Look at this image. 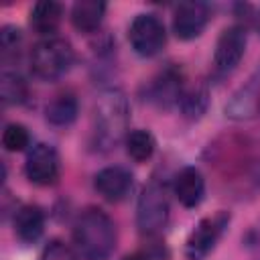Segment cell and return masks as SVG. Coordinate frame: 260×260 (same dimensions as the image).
Here are the masks:
<instances>
[{
	"mask_svg": "<svg viewBox=\"0 0 260 260\" xmlns=\"http://www.w3.org/2000/svg\"><path fill=\"white\" fill-rule=\"evenodd\" d=\"M130 122V106L122 89L110 87L100 93L93 106V142L102 150L114 148L126 138Z\"/></svg>",
	"mask_w": 260,
	"mask_h": 260,
	"instance_id": "obj_1",
	"label": "cell"
},
{
	"mask_svg": "<svg viewBox=\"0 0 260 260\" xmlns=\"http://www.w3.org/2000/svg\"><path fill=\"white\" fill-rule=\"evenodd\" d=\"M73 240L85 260H108L116 248V223L100 207H87L73 225Z\"/></svg>",
	"mask_w": 260,
	"mask_h": 260,
	"instance_id": "obj_2",
	"label": "cell"
},
{
	"mask_svg": "<svg viewBox=\"0 0 260 260\" xmlns=\"http://www.w3.org/2000/svg\"><path fill=\"white\" fill-rule=\"evenodd\" d=\"M75 53L69 41L61 37H49L39 41L30 51V69L43 81L61 79L73 65Z\"/></svg>",
	"mask_w": 260,
	"mask_h": 260,
	"instance_id": "obj_3",
	"label": "cell"
},
{
	"mask_svg": "<svg viewBox=\"0 0 260 260\" xmlns=\"http://www.w3.org/2000/svg\"><path fill=\"white\" fill-rule=\"evenodd\" d=\"M169 221V197L160 183L150 181L144 185L138 205H136V223L138 230L146 236L158 234Z\"/></svg>",
	"mask_w": 260,
	"mask_h": 260,
	"instance_id": "obj_4",
	"label": "cell"
},
{
	"mask_svg": "<svg viewBox=\"0 0 260 260\" xmlns=\"http://www.w3.org/2000/svg\"><path fill=\"white\" fill-rule=\"evenodd\" d=\"M128 41L134 53L140 57L158 55L167 43V30L162 20L152 12L136 14L128 26Z\"/></svg>",
	"mask_w": 260,
	"mask_h": 260,
	"instance_id": "obj_5",
	"label": "cell"
},
{
	"mask_svg": "<svg viewBox=\"0 0 260 260\" xmlns=\"http://www.w3.org/2000/svg\"><path fill=\"white\" fill-rule=\"evenodd\" d=\"M230 223V213L217 211L211 217H203L187 236L185 242V258L187 260H205L209 252L215 248L223 230Z\"/></svg>",
	"mask_w": 260,
	"mask_h": 260,
	"instance_id": "obj_6",
	"label": "cell"
},
{
	"mask_svg": "<svg viewBox=\"0 0 260 260\" xmlns=\"http://www.w3.org/2000/svg\"><path fill=\"white\" fill-rule=\"evenodd\" d=\"M246 45H248V32L242 24H232L223 28V32L219 35L215 43V51H213L215 71L221 75L232 73L240 65L246 53Z\"/></svg>",
	"mask_w": 260,
	"mask_h": 260,
	"instance_id": "obj_7",
	"label": "cell"
},
{
	"mask_svg": "<svg viewBox=\"0 0 260 260\" xmlns=\"http://www.w3.org/2000/svg\"><path fill=\"white\" fill-rule=\"evenodd\" d=\"M24 173H26L28 181L35 183V185H41V187L53 185L59 179V156H57V150L51 144H45V142L35 144L26 154Z\"/></svg>",
	"mask_w": 260,
	"mask_h": 260,
	"instance_id": "obj_8",
	"label": "cell"
},
{
	"mask_svg": "<svg viewBox=\"0 0 260 260\" xmlns=\"http://www.w3.org/2000/svg\"><path fill=\"white\" fill-rule=\"evenodd\" d=\"M209 22V6L205 2H181L173 12V32L181 41L197 39Z\"/></svg>",
	"mask_w": 260,
	"mask_h": 260,
	"instance_id": "obj_9",
	"label": "cell"
},
{
	"mask_svg": "<svg viewBox=\"0 0 260 260\" xmlns=\"http://www.w3.org/2000/svg\"><path fill=\"white\" fill-rule=\"evenodd\" d=\"M93 187L95 191L110 203L124 201L130 191H132V175L124 167H106L95 173L93 177Z\"/></svg>",
	"mask_w": 260,
	"mask_h": 260,
	"instance_id": "obj_10",
	"label": "cell"
},
{
	"mask_svg": "<svg viewBox=\"0 0 260 260\" xmlns=\"http://www.w3.org/2000/svg\"><path fill=\"white\" fill-rule=\"evenodd\" d=\"M150 102H154L158 108H171L179 106V100L183 95V75L177 67H167L162 69L150 83Z\"/></svg>",
	"mask_w": 260,
	"mask_h": 260,
	"instance_id": "obj_11",
	"label": "cell"
},
{
	"mask_svg": "<svg viewBox=\"0 0 260 260\" xmlns=\"http://www.w3.org/2000/svg\"><path fill=\"white\" fill-rule=\"evenodd\" d=\"M175 195L181 205L185 207H197L203 201L205 195V179L199 169L185 167L175 175Z\"/></svg>",
	"mask_w": 260,
	"mask_h": 260,
	"instance_id": "obj_12",
	"label": "cell"
},
{
	"mask_svg": "<svg viewBox=\"0 0 260 260\" xmlns=\"http://www.w3.org/2000/svg\"><path fill=\"white\" fill-rule=\"evenodd\" d=\"M45 230V213L39 205H22L14 213V234L18 240L32 244L43 236Z\"/></svg>",
	"mask_w": 260,
	"mask_h": 260,
	"instance_id": "obj_13",
	"label": "cell"
},
{
	"mask_svg": "<svg viewBox=\"0 0 260 260\" xmlns=\"http://www.w3.org/2000/svg\"><path fill=\"white\" fill-rule=\"evenodd\" d=\"M106 14V2L102 0H77L71 6V22L81 32H95L102 26Z\"/></svg>",
	"mask_w": 260,
	"mask_h": 260,
	"instance_id": "obj_14",
	"label": "cell"
},
{
	"mask_svg": "<svg viewBox=\"0 0 260 260\" xmlns=\"http://www.w3.org/2000/svg\"><path fill=\"white\" fill-rule=\"evenodd\" d=\"M61 16H63V8H61L59 2L41 0L30 8V26H32L35 32L45 35L49 39L59 28Z\"/></svg>",
	"mask_w": 260,
	"mask_h": 260,
	"instance_id": "obj_15",
	"label": "cell"
},
{
	"mask_svg": "<svg viewBox=\"0 0 260 260\" xmlns=\"http://www.w3.org/2000/svg\"><path fill=\"white\" fill-rule=\"evenodd\" d=\"M77 112H79V104H77V98L69 91H63V93H57L45 108V118L49 124L53 126H69L75 122L77 118Z\"/></svg>",
	"mask_w": 260,
	"mask_h": 260,
	"instance_id": "obj_16",
	"label": "cell"
},
{
	"mask_svg": "<svg viewBox=\"0 0 260 260\" xmlns=\"http://www.w3.org/2000/svg\"><path fill=\"white\" fill-rule=\"evenodd\" d=\"M124 144H126V152L130 158H134L136 162H144L148 160L152 154H154V148H156V140L154 136L144 130V128H136V130H130L124 138Z\"/></svg>",
	"mask_w": 260,
	"mask_h": 260,
	"instance_id": "obj_17",
	"label": "cell"
},
{
	"mask_svg": "<svg viewBox=\"0 0 260 260\" xmlns=\"http://www.w3.org/2000/svg\"><path fill=\"white\" fill-rule=\"evenodd\" d=\"M207 104H209V91L205 85H195V87L185 89L179 100V108L183 116L189 120H199L205 114Z\"/></svg>",
	"mask_w": 260,
	"mask_h": 260,
	"instance_id": "obj_18",
	"label": "cell"
},
{
	"mask_svg": "<svg viewBox=\"0 0 260 260\" xmlns=\"http://www.w3.org/2000/svg\"><path fill=\"white\" fill-rule=\"evenodd\" d=\"M0 79H2V81H0V89H2V102H4L6 106L22 104V102L26 100L28 87H26V81L22 79V75H20V73L4 69Z\"/></svg>",
	"mask_w": 260,
	"mask_h": 260,
	"instance_id": "obj_19",
	"label": "cell"
},
{
	"mask_svg": "<svg viewBox=\"0 0 260 260\" xmlns=\"http://www.w3.org/2000/svg\"><path fill=\"white\" fill-rule=\"evenodd\" d=\"M30 142V134L26 130V126L18 124V122H10L4 126V132H2V146L10 152H20L28 146Z\"/></svg>",
	"mask_w": 260,
	"mask_h": 260,
	"instance_id": "obj_20",
	"label": "cell"
},
{
	"mask_svg": "<svg viewBox=\"0 0 260 260\" xmlns=\"http://www.w3.org/2000/svg\"><path fill=\"white\" fill-rule=\"evenodd\" d=\"M22 45V30L12 26V24H6L2 26L0 30V51H2V59H8L12 55L18 53Z\"/></svg>",
	"mask_w": 260,
	"mask_h": 260,
	"instance_id": "obj_21",
	"label": "cell"
},
{
	"mask_svg": "<svg viewBox=\"0 0 260 260\" xmlns=\"http://www.w3.org/2000/svg\"><path fill=\"white\" fill-rule=\"evenodd\" d=\"M39 260H75V254H73V250H71L65 242H61V240H51V242L43 248Z\"/></svg>",
	"mask_w": 260,
	"mask_h": 260,
	"instance_id": "obj_22",
	"label": "cell"
},
{
	"mask_svg": "<svg viewBox=\"0 0 260 260\" xmlns=\"http://www.w3.org/2000/svg\"><path fill=\"white\" fill-rule=\"evenodd\" d=\"M122 260H148L144 254H128V256H124Z\"/></svg>",
	"mask_w": 260,
	"mask_h": 260,
	"instance_id": "obj_23",
	"label": "cell"
},
{
	"mask_svg": "<svg viewBox=\"0 0 260 260\" xmlns=\"http://www.w3.org/2000/svg\"><path fill=\"white\" fill-rule=\"evenodd\" d=\"M252 18H254V24H256V30L260 32V8H258V10L254 12V16H252Z\"/></svg>",
	"mask_w": 260,
	"mask_h": 260,
	"instance_id": "obj_24",
	"label": "cell"
}]
</instances>
